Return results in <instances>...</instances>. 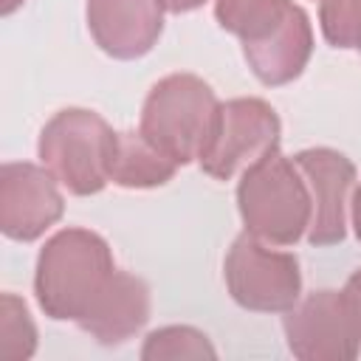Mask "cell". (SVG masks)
<instances>
[{
	"mask_svg": "<svg viewBox=\"0 0 361 361\" xmlns=\"http://www.w3.org/2000/svg\"><path fill=\"white\" fill-rule=\"evenodd\" d=\"M206 0H164V8L172 14H183V11H195L200 8Z\"/></svg>",
	"mask_w": 361,
	"mask_h": 361,
	"instance_id": "obj_18",
	"label": "cell"
},
{
	"mask_svg": "<svg viewBox=\"0 0 361 361\" xmlns=\"http://www.w3.org/2000/svg\"><path fill=\"white\" fill-rule=\"evenodd\" d=\"M237 209L245 231L271 245H293L307 234L313 200L299 166L279 147L243 169L237 183Z\"/></svg>",
	"mask_w": 361,
	"mask_h": 361,
	"instance_id": "obj_2",
	"label": "cell"
},
{
	"mask_svg": "<svg viewBox=\"0 0 361 361\" xmlns=\"http://www.w3.org/2000/svg\"><path fill=\"white\" fill-rule=\"evenodd\" d=\"M310 54H313L310 17L296 3L268 34L243 42V56L251 73L268 87H279L302 76Z\"/></svg>",
	"mask_w": 361,
	"mask_h": 361,
	"instance_id": "obj_11",
	"label": "cell"
},
{
	"mask_svg": "<svg viewBox=\"0 0 361 361\" xmlns=\"http://www.w3.org/2000/svg\"><path fill=\"white\" fill-rule=\"evenodd\" d=\"M144 361H164V358H217L209 336L189 327V324H169L158 327L144 338L141 347Z\"/></svg>",
	"mask_w": 361,
	"mask_h": 361,
	"instance_id": "obj_15",
	"label": "cell"
},
{
	"mask_svg": "<svg viewBox=\"0 0 361 361\" xmlns=\"http://www.w3.org/2000/svg\"><path fill=\"white\" fill-rule=\"evenodd\" d=\"M149 285L141 276L116 268L79 327L99 344L116 347L133 338L149 322Z\"/></svg>",
	"mask_w": 361,
	"mask_h": 361,
	"instance_id": "obj_12",
	"label": "cell"
},
{
	"mask_svg": "<svg viewBox=\"0 0 361 361\" xmlns=\"http://www.w3.org/2000/svg\"><path fill=\"white\" fill-rule=\"evenodd\" d=\"M290 6V0H214V17L223 31L248 42L268 34Z\"/></svg>",
	"mask_w": 361,
	"mask_h": 361,
	"instance_id": "obj_14",
	"label": "cell"
},
{
	"mask_svg": "<svg viewBox=\"0 0 361 361\" xmlns=\"http://www.w3.org/2000/svg\"><path fill=\"white\" fill-rule=\"evenodd\" d=\"M178 164L161 152L141 130L138 133H118L116 152L110 164V180L124 189H152L172 180Z\"/></svg>",
	"mask_w": 361,
	"mask_h": 361,
	"instance_id": "obj_13",
	"label": "cell"
},
{
	"mask_svg": "<svg viewBox=\"0 0 361 361\" xmlns=\"http://www.w3.org/2000/svg\"><path fill=\"white\" fill-rule=\"evenodd\" d=\"M59 180L48 166L28 161L3 164L0 169V228L8 240L31 243L42 237L65 212Z\"/></svg>",
	"mask_w": 361,
	"mask_h": 361,
	"instance_id": "obj_8",
	"label": "cell"
},
{
	"mask_svg": "<svg viewBox=\"0 0 361 361\" xmlns=\"http://www.w3.org/2000/svg\"><path fill=\"white\" fill-rule=\"evenodd\" d=\"M293 164L305 175L313 200L307 243L319 248L341 243L347 234V195L355 183L353 161L330 147H310L296 152Z\"/></svg>",
	"mask_w": 361,
	"mask_h": 361,
	"instance_id": "obj_9",
	"label": "cell"
},
{
	"mask_svg": "<svg viewBox=\"0 0 361 361\" xmlns=\"http://www.w3.org/2000/svg\"><path fill=\"white\" fill-rule=\"evenodd\" d=\"M282 327L302 361H353L361 353V310L347 288L307 293L285 310Z\"/></svg>",
	"mask_w": 361,
	"mask_h": 361,
	"instance_id": "obj_5",
	"label": "cell"
},
{
	"mask_svg": "<svg viewBox=\"0 0 361 361\" xmlns=\"http://www.w3.org/2000/svg\"><path fill=\"white\" fill-rule=\"evenodd\" d=\"M353 296H355V305H358V310H361V268H355L353 274H350V279H347V285H344Z\"/></svg>",
	"mask_w": 361,
	"mask_h": 361,
	"instance_id": "obj_20",
	"label": "cell"
},
{
	"mask_svg": "<svg viewBox=\"0 0 361 361\" xmlns=\"http://www.w3.org/2000/svg\"><path fill=\"white\" fill-rule=\"evenodd\" d=\"M164 0H87V28L113 59H138L164 31Z\"/></svg>",
	"mask_w": 361,
	"mask_h": 361,
	"instance_id": "obj_10",
	"label": "cell"
},
{
	"mask_svg": "<svg viewBox=\"0 0 361 361\" xmlns=\"http://www.w3.org/2000/svg\"><path fill=\"white\" fill-rule=\"evenodd\" d=\"M279 116L268 102L254 96L223 102L197 164L209 178L228 180L259 155L279 147Z\"/></svg>",
	"mask_w": 361,
	"mask_h": 361,
	"instance_id": "obj_7",
	"label": "cell"
},
{
	"mask_svg": "<svg viewBox=\"0 0 361 361\" xmlns=\"http://www.w3.org/2000/svg\"><path fill=\"white\" fill-rule=\"evenodd\" d=\"M113 127L93 110H59L39 133V161L48 172L79 197L96 195L110 183V164L116 152Z\"/></svg>",
	"mask_w": 361,
	"mask_h": 361,
	"instance_id": "obj_4",
	"label": "cell"
},
{
	"mask_svg": "<svg viewBox=\"0 0 361 361\" xmlns=\"http://www.w3.org/2000/svg\"><path fill=\"white\" fill-rule=\"evenodd\" d=\"M220 104L195 73H169L152 85L141 107V133L178 166L197 161L214 130Z\"/></svg>",
	"mask_w": 361,
	"mask_h": 361,
	"instance_id": "obj_3",
	"label": "cell"
},
{
	"mask_svg": "<svg viewBox=\"0 0 361 361\" xmlns=\"http://www.w3.org/2000/svg\"><path fill=\"white\" fill-rule=\"evenodd\" d=\"M350 217H353V228H355V237L361 243V186L355 189L353 195V203H350Z\"/></svg>",
	"mask_w": 361,
	"mask_h": 361,
	"instance_id": "obj_19",
	"label": "cell"
},
{
	"mask_svg": "<svg viewBox=\"0 0 361 361\" xmlns=\"http://www.w3.org/2000/svg\"><path fill=\"white\" fill-rule=\"evenodd\" d=\"M319 25L333 48L361 51V0H319Z\"/></svg>",
	"mask_w": 361,
	"mask_h": 361,
	"instance_id": "obj_17",
	"label": "cell"
},
{
	"mask_svg": "<svg viewBox=\"0 0 361 361\" xmlns=\"http://www.w3.org/2000/svg\"><path fill=\"white\" fill-rule=\"evenodd\" d=\"M116 271L104 237L87 228L56 231L37 257L34 293L45 316L82 322Z\"/></svg>",
	"mask_w": 361,
	"mask_h": 361,
	"instance_id": "obj_1",
	"label": "cell"
},
{
	"mask_svg": "<svg viewBox=\"0 0 361 361\" xmlns=\"http://www.w3.org/2000/svg\"><path fill=\"white\" fill-rule=\"evenodd\" d=\"M223 276L231 299L257 313H285L302 296V271L296 254L268 248L254 234L243 231L223 262Z\"/></svg>",
	"mask_w": 361,
	"mask_h": 361,
	"instance_id": "obj_6",
	"label": "cell"
},
{
	"mask_svg": "<svg viewBox=\"0 0 361 361\" xmlns=\"http://www.w3.org/2000/svg\"><path fill=\"white\" fill-rule=\"evenodd\" d=\"M37 350V327L25 302L14 293H3L0 299V358L23 361Z\"/></svg>",
	"mask_w": 361,
	"mask_h": 361,
	"instance_id": "obj_16",
	"label": "cell"
},
{
	"mask_svg": "<svg viewBox=\"0 0 361 361\" xmlns=\"http://www.w3.org/2000/svg\"><path fill=\"white\" fill-rule=\"evenodd\" d=\"M23 3H25V0H0V11L8 17V14H14V11H17Z\"/></svg>",
	"mask_w": 361,
	"mask_h": 361,
	"instance_id": "obj_21",
	"label": "cell"
}]
</instances>
